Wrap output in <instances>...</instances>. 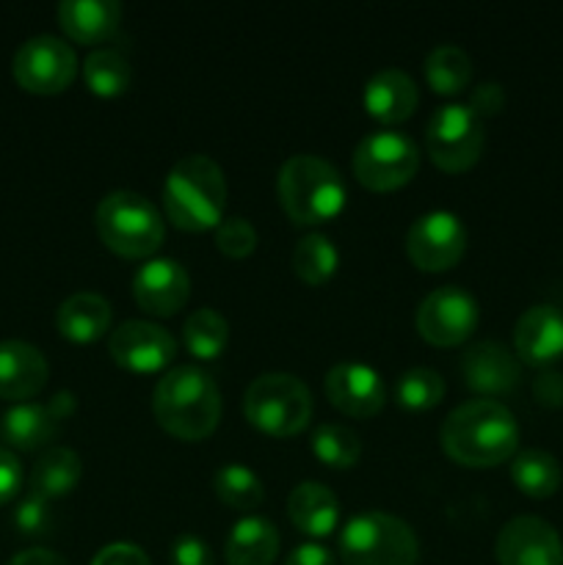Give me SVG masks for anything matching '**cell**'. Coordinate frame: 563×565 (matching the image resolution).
Listing matches in <instances>:
<instances>
[{
  "instance_id": "cell-13",
  "label": "cell",
  "mask_w": 563,
  "mask_h": 565,
  "mask_svg": "<svg viewBox=\"0 0 563 565\" xmlns=\"http://www.w3.org/2000/svg\"><path fill=\"white\" fill-rule=\"evenodd\" d=\"M75 412L72 392H59L50 403H17L0 419V439L22 452L47 447L59 434L61 423Z\"/></svg>"
},
{
  "instance_id": "cell-35",
  "label": "cell",
  "mask_w": 563,
  "mask_h": 565,
  "mask_svg": "<svg viewBox=\"0 0 563 565\" xmlns=\"http://www.w3.org/2000/svg\"><path fill=\"white\" fill-rule=\"evenodd\" d=\"M53 511H50V502L42 497L28 494L25 500L17 502L14 508V527L17 533L25 535V539H42V535L53 533Z\"/></svg>"
},
{
  "instance_id": "cell-33",
  "label": "cell",
  "mask_w": 563,
  "mask_h": 565,
  "mask_svg": "<svg viewBox=\"0 0 563 565\" xmlns=\"http://www.w3.org/2000/svg\"><path fill=\"white\" fill-rule=\"evenodd\" d=\"M312 450L318 461H323L326 467L351 469L357 467L359 456H362V441H359L357 430H351L348 425L326 423L315 428Z\"/></svg>"
},
{
  "instance_id": "cell-3",
  "label": "cell",
  "mask_w": 563,
  "mask_h": 565,
  "mask_svg": "<svg viewBox=\"0 0 563 565\" xmlns=\"http://www.w3.org/2000/svg\"><path fill=\"white\" fill-rule=\"evenodd\" d=\"M163 207L177 230L204 232L219 226L226 207V180L221 166L208 154H185L177 160L166 177Z\"/></svg>"
},
{
  "instance_id": "cell-12",
  "label": "cell",
  "mask_w": 563,
  "mask_h": 565,
  "mask_svg": "<svg viewBox=\"0 0 563 565\" xmlns=\"http://www.w3.org/2000/svg\"><path fill=\"white\" fill-rule=\"evenodd\" d=\"M467 248V230L461 218L450 210H434L425 213L408 226L406 254L419 270H447L464 257Z\"/></svg>"
},
{
  "instance_id": "cell-34",
  "label": "cell",
  "mask_w": 563,
  "mask_h": 565,
  "mask_svg": "<svg viewBox=\"0 0 563 565\" xmlns=\"http://www.w3.org/2000/svg\"><path fill=\"white\" fill-rule=\"evenodd\" d=\"M395 397L408 412H428L445 397V381L431 367H412L397 379Z\"/></svg>"
},
{
  "instance_id": "cell-29",
  "label": "cell",
  "mask_w": 563,
  "mask_h": 565,
  "mask_svg": "<svg viewBox=\"0 0 563 565\" xmlns=\"http://www.w3.org/2000/svg\"><path fill=\"white\" fill-rule=\"evenodd\" d=\"M337 265H340V254H337L334 243L318 232L301 237L293 248V270L309 287L326 285L337 274Z\"/></svg>"
},
{
  "instance_id": "cell-41",
  "label": "cell",
  "mask_w": 563,
  "mask_h": 565,
  "mask_svg": "<svg viewBox=\"0 0 563 565\" xmlns=\"http://www.w3.org/2000/svg\"><path fill=\"white\" fill-rule=\"evenodd\" d=\"M533 395L541 406H563V375L555 370H544V373L535 379Z\"/></svg>"
},
{
  "instance_id": "cell-24",
  "label": "cell",
  "mask_w": 563,
  "mask_h": 565,
  "mask_svg": "<svg viewBox=\"0 0 563 565\" xmlns=\"http://www.w3.org/2000/svg\"><path fill=\"white\" fill-rule=\"evenodd\" d=\"M55 329L81 345L99 340L110 329V303L97 292H75L55 312Z\"/></svg>"
},
{
  "instance_id": "cell-36",
  "label": "cell",
  "mask_w": 563,
  "mask_h": 565,
  "mask_svg": "<svg viewBox=\"0 0 563 565\" xmlns=\"http://www.w3.org/2000/svg\"><path fill=\"white\" fill-rule=\"evenodd\" d=\"M215 246L232 259H243L257 248V232L246 218H226L215 226Z\"/></svg>"
},
{
  "instance_id": "cell-30",
  "label": "cell",
  "mask_w": 563,
  "mask_h": 565,
  "mask_svg": "<svg viewBox=\"0 0 563 565\" xmlns=\"http://www.w3.org/2000/svg\"><path fill=\"white\" fill-rule=\"evenodd\" d=\"M213 491L226 508L235 511H254L265 500L263 480L243 463H224L213 475Z\"/></svg>"
},
{
  "instance_id": "cell-2",
  "label": "cell",
  "mask_w": 563,
  "mask_h": 565,
  "mask_svg": "<svg viewBox=\"0 0 563 565\" xmlns=\"http://www.w3.org/2000/svg\"><path fill=\"white\" fill-rule=\"evenodd\" d=\"M152 412L166 434L182 441H202L219 428L221 392L202 367L180 364L166 370L155 386Z\"/></svg>"
},
{
  "instance_id": "cell-37",
  "label": "cell",
  "mask_w": 563,
  "mask_h": 565,
  "mask_svg": "<svg viewBox=\"0 0 563 565\" xmlns=\"http://www.w3.org/2000/svg\"><path fill=\"white\" fill-rule=\"evenodd\" d=\"M169 561L171 565H215L210 546L204 544L199 535H191V533L177 535L174 544H171Z\"/></svg>"
},
{
  "instance_id": "cell-22",
  "label": "cell",
  "mask_w": 563,
  "mask_h": 565,
  "mask_svg": "<svg viewBox=\"0 0 563 565\" xmlns=\"http://www.w3.org/2000/svg\"><path fill=\"white\" fill-rule=\"evenodd\" d=\"M121 6L116 0H64L59 3V25L72 42L99 44L119 28Z\"/></svg>"
},
{
  "instance_id": "cell-25",
  "label": "cell",
  "mask_w": 563,
  "mask_h": 565,
  "mask_svg": "<svg viewBox=\"0 0 563 565\" xmlns=\"http://www.w3.org/2000/svg\"><path fill=\"white\" fill-rule=\"evenodd\" d=\"M279 555V530L265 516L235 522L226 539V565H274Z\"/></svg>"
},
{
  "instance_id": "cell-42",
  "label": "cell",
  "mask_w": 563,
  "mask_h": 565,
  "mask_svg": "<svg viewBox=\"0 0 563 565\" xmlns=\"http://www.w3.org/2000/svg\"><path fill=\"white\" fill-rule=\"evenodd\" d=\"M285 565H337L334 555L320 544H301L287 555Z\"/></svg>"
},
{
  "instance_id": "cell-27",
  "label": "cell",
  "mask_w": 563,
  "mask_h": 565,
  "mask_svg": "<svg viewBox=\"0 0 563 565\" xmlns=\"http://www.w3.org/2000/svg\"><path fill=\"white\" fill-rule=\"evenodd\" d=\"M511 480L522 494L546 500L561 489V463L546 450H522L511 461Z\"/></svg>"
},
{
  "instance_id": "cell-11",
  "label": "cell",
  "mask_w": 563,
  "mask_h": 565,
  "mask_svg": "<svg viewBox=\"0 0 563 565\" xmlns=\"http://www.w3.org/2000/svg\"><path fill=\"white\" fill-rule=\"evenodd\" d=\"M478 301L464 287L445 285L423 298L417 309V331L425 342L439 348L461 345L478 326Z\"/></svg>"
},
{
  "instance_id": "cell-17",
  "label": "cell",
  "mask_w": 563,
  "mask_h": 565,
  "mask_svg": "<svg viewBox=\"0 0 563 565\" xmlns=\"http://www.w3.org/2000/svg\"><path fill=\"white\" fill-rule=\"evenodd\" d=\"M191 296V276L177 259H149L132 279V298L138 307L158 318H171Z\"/></svg>"
},
{
  "instance_id": "cell-23",
  "label": "cell",
  "mask_w": 563,
  "mask_h": 565,
  "mask_svg": "<svg viewBox=\"0 0 563 565\" xmlns=\"http://www.w3.org/2000/svg\"><path fill=\"white\" fill-rule=\"evenodd\" d=\"M287 516L309 539H326L340 522V502L323 483H298L287 500Z\"/></svg>"
},
{
  "instance_id": "cell-19",
  "label": "cell",
  "mask_w": 563,
  "mask_h": 565,
  "mask_svg": "<svg viewBox=\"0 0 563 565\" xmlns=\"http://www.w3.org/2000/svg\"><path fill=\"white\" fill-rule=\"evenodd\" d=\"M47 359L36 345L22 340L0 342V397L25 403L47 384Z\"/></svg>"
},
{
  "instance_id": "cell-43",
  "label": "cell",
  "mask_w": 563,
  "mask_h": 565,
  "mask_svg": "<svg viewBox=\"0 0 563 565\" xmlns=\"http://www.w3.org/2000/svg\"><path fill=\"white\" fill-rule=\"evenodd\" d=\"M6 565H70V563L50 550H28V552H20V555L11 557Z\"/></svg>"
},
{
  "instance_id": "cell-15",
  "label": "cell",
  "mask_w": 563,
  "mask_h": 565,
  "mask_svg": "<svg viewBox=\"0 0 563 565\" xmlns=\"http://www.w3.org/2000/svg\"><path fill=\"white\" fill-rule=\"evenodd\" d=\"M495 555L500 565H563V544L544 519L517 516L497 535Z\"/></svg>"
},
{
  "instance_id": "cell-21",
  "label": "cell",
  "mask_w": 563,
  "mask_h": 565,
  "mask_svg": "<svg viewBox=\"0 0 563 565\" xmlns=\"http://www.w3.org/2000/svg\"><path fill=\"white\" fill-rule=\"evenodd\" d=\"M417 99L414 81L395 66L375 72L364 86V108L381 125H397V121L408 119L417 108Z\"/></svg>"
},
{
  "instance_id": "cell-7",
  "label": "cell",
  "mask_w": 563,
  "mask_h": 565,
  "mask_svg": "<svg viewBox=\"0 0 563 565\" xmlns=\"http://www.w3.org/2000/svg\"><path fill=\"white\" fill-rule=\"evenodd\" d=\"M246 419L268 436L301 434L312 417V395L293 373H265L248 384L243 397Z\"/></svg>"
},
{
  "instance_id": "cell-4",
  "label": "cell",
  "mask_w": 563,
  "mask_h": 565,
  "mask_svg": "<svg viewBox=\"0 0 563 565\" xmlns=\"http://www.w3.org/2000/svg\"><path fill=\"white\" fill-rule=\"evenodd\" d=\"M279 204L293 224H326L346 207V180L340 171L315 154H293L282 163L276 180Z\"/></svg>"
},
{
  "instance_id": "cell-39",
  "label": "cell",
  "mask_w": 563,
  "mask_h": 565,
  "mask_svg": "<svg viewBox=\"0 0 563 565\" xmlns=\"http://www.w3.org/2000/svg\"><path fill=\"white\" fill-rule=\"evenodd\" d=\"M92 565H152V563H149L147 552H144L141 546L119 541V544H110L105 546V550H99Z\"/></svg>"
},
{
  "instance_id": "cell-5",
  "label": "cell",
  "mask_w": 563,
  "mask_h": 565,
  "mask_svg": "<svg viewBox=\"0 0 563 565\" xmlns=\"http://www.w3.org/2000/svg\"><path fill=\"white\" fill-rule=\"evenodd\" d=\"M99 241L114 254L127 259H144L163 243L166 224L149 199L132 191H114L97 204Z\"/></svg>"
},
{
  "instance_id": "cell-6",
  "label": "cell",
  "mask_w": 563,
  "mask_h": 565,
  "mask_svg": "<svg viewBox=\"0 0 563 565\" xmlns=\"http://www.w3.org/2000/svg\"><path fill=\"white\" fill-rule=\"evenodd\" d=\"M340 557L342 565H417L419 544L403 519L368 511L342 527Z\"/></svg>"
},
{
  "instance_id": "cell-10",
  "label": "cell",
  "mask_w": 563,
  "mask_h": 565,
  "mask_svg": "<svg viewBox=\"0 0 563 565\" xmlns=\"http://www.w3.org/2000/svg\"><path fill=\"white\" fill-rule=\"evenodd\" d=\"M11 72L20 88L31 94H61L77 75V55L64 39L33 36L22 44L11 61Z\"/></svg>"
},
{
  "instance_id": "cell-8",
  "label": "cell",
  "mask_w": 563,
  "mask_h": 565,
  "mask_svg": "<svg viewBox=\"0 0 563 565\" xmlns=\"http://www.w3.org/2000/svg\"><path fill=\"white\" fill-rule=\"evenodd\" d=\"M419 169L417 143L401 130H375L353 152V174L370 191H395Z\"/></svg>"
},
{
  "instance_id": "cell-38",
  "label": "cell",
  "mask_w": 563,
  "mask_h": 565,
  "mask_svg": "<svg viewBox=\"0 0 563 565\" xmlns=\"http://www.w3.org/2000/svg\"><path fill=\"white\" fill-rule=\"evenodd\" d=\"M502 105H506V92H502L500 83H480V86L472 92V97H469L467 108L484 121L486 116L500 114Z\"/></svg>"
},
{
  "instance_id": "cell-1",
  "label": "cell",
  "mask_w": 563,
  "mask_h": 565,
  "mask_svg": "<svg viewBox=\"0 0 563 565\" xmlns=\"http://www.w3.org/2000/svg\"><path fill=\"white\" fill-rule=\"evenodd\" d=\"M439 439L442 450L461 467H497L517 452L519 425L511 408L475 397L447 414Z\"/></svg>"
},
{
  "instance_id": "cell-16",
  "label": "cell",
  "mask_w": 563,
  "mask_h": 565,
  "mask_svg": "<svg viewBox=\"0 0 563 565\" xmlns=\"http://www.w3.org/2000/svg\"><path fill=\"white\" fill-rule=\"evenodd\" d=\"M326 397L337 412L353 419H368L384 408L386 386L373 367L362 362H342L326 373Z\"/></svg>"
},
{
  "instance_id": "cell-32",
  "label": "cell",
  "mask_w": 563,
  "mask_h": 565,
  "mask_svg": "<svg viewBox=\"0 0 563 565\" xmlns=\"http://www.w3.org/2000/svg\"><path fill=\"white\" fill-rule=\"evenodd\" d=\"M182 337H185V348L191 356L215 359L224 353L226 342H230V323H226L221 312L202 307L185 320Z\"/></svg>"
},
{
  "instance_id": "cell-31",
  "label": "cell",
  "mask_w": 563,
  "mask_h": 565,
  "mask_svg": "<svg viewBox=\"0 0 563 565\" xmlns=\"http://www.w3.org/2000/svg\"><path fill=\"white\" fill-rule=\"evenodd\" d=\"M83 77L97 97H119L130 86V64L119 50H94L83 61Z\"/></svg>"
},
{
  "instance_id": "cell-40",
  "label": "cell",
  "mask_w": 563,
  "mask_h": 565,
  "mask_svg": "<svg viewBox=\"0 0 563 565\" xmlns=\"http://www.w3.org/2000/svg\"><path fill=\"white\" fill-rule=\"evenodd\" d=\"M22 486V467L17 456L6 447H0V505L11 502Z\"/></svg>"
},
{
  "instance_id": "cell-26",
  "label": "cell",
  "mask_w": 563,
  "mask_h": 565,
  "mask_svg": "<svg viewBox=\"0 0 563 565\" xmlns=\"http://www.w3.org/2000/svg\"><path fill=\"white\" fill-rule=\"evenodd\" d=\"M83 463L77 458L75 450L70 447H50L39 456V461L33 463L31 478H28V489L33 497H42V500H55V497H64L81 483Z\"/></svg>"
},
{
  "instance_id": "cell-28",
  "label": "cell",
  "mask_w": 563,
  "mask_h": 565,
  "mask_svg": "<svg viewBox=\"0 0 563 565\" xmlns=\"http://www.w3.org/2000/svg\"><path fill=\"white\" fill-rule=\"evenodd\" d=\"M425 77L436 94L453 97V94H461L472 81V61L456 44H439L425 58Z\"/></svg>"
},
{
  "instance_id": "cell-14",
  "label": "cell",
  "mask_w": 563,
  "mask_h": 565,
  "mask_svg": "<svg viewBox=\"0 0 563 565\" xmlns=\"http://www.w3.org/2000/svg\"><path fill=\"white\" fill-rule=\"evenodd\" d=\"M108 351L119 367L149 375L169 367L177 353V342L163 326L147 323V320H127L110 334Z\"/></svg>"
},
{
  "instance_id": "cell-9",
  "label": "cell",
  "mask_w": 563,
  "mask_h": 565,
  "mask_svg": "<svg viewBox=\"0 0 563 565\" xmlns=\"http://www.w3.org/2000/svg\"><path fill=\"white\" fill-rule=\"evenodd\" d=\"M425 143L434 166L447 174H458L478 163L484 152V121L467 105H442L428 121Z\"/></svg>"
},
{
  "instance_id": "cell-20",
  "label": "cell",
  "mask_w": 563,
  "mask_h": 565,
  "mask_svg": "<svg viewBox=\"0 0 563 565\" xmlns=\"http://www.w3.org/2000/svg\"><path fill=\"white\" fill-rule=\"evenodd\" d=\"M464 381L478 395H506L519 384V362L495 340L475 342L461 356Z\"/></svg>"
},
{
  "instance_id": "cell-18",
  "label": "cell",
  "mask_w": 563,
  "mask_h": 565,
  "mask_svg": "<svg viewBox=\"0 0 563 565\" xmlns=\"http://www.w3.org/2000/svg\"><path fill=\"white\" fill-rule=\"evenodd\" d=\"M513 345L519 359L533 367H546L563 356V312L539 303L519 315L517 329H513Z\"/></svg>"
}]
</instances>
